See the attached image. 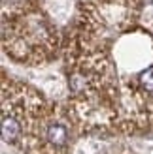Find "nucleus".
<instances>
[{"instance_id":"1","label":"nucleus","mask_w":153,"mask_h":154,"mask_svg":"<svg viewBox=\"0 0 153 154\" xmlns=\"http://www.w3.org/2000/svg\"><path fill=\"white\" fill-rule=\"evenodd\" d=\"M2 36L6 53L21 64L38 66L57 57V28L40 8L28 6L10 13V19H4Z\"/></svg>"}]
</instances>
